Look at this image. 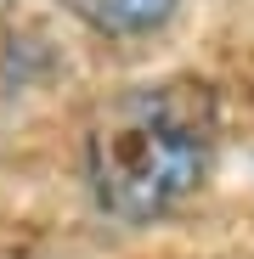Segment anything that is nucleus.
<instances>
[{"instance_id": "f257e3e1", "label": "nucleus", "mask_w": 254, "mask_h": 259, "mask_svg": "<svg viewBox=\"0 0 254 259\" xmlns=\"http://www.w3.org/2000/svg\"><path fill=\"white\" fill-rule=\"evenodd\" d=\"M215 113L198 84H130L85 130V186L102 220L158 226L209 175Z\"/></svg>"}, {"instance_id": "f03ea898", "label": "nucleus", "mask_w": 254, "mask_h": 259, "mask_svg": "<svg viewBox=\"0 0 254 259\" xmlns=\"http://www.w3.org/2000/svg\"><path fill=\"white\" fill-rule=\"evenodd\" d=\"M57 6L102 39H153L175 23L181 0H57Z\"/></svg>"}, {"instance_id": "7ed1b4c3", "label": "nucleus", "mask_w": 254, "mask_h": 259, "mask_svg": "<svg viewBox=\"0 0 254 259\" xmlns=\"http://www.w3.org/2000/svg\"><path fill=\"white\" fill-rule=\"evenodd\" d=\"M0 12H6V0H0Z\"/></svg>"}]
</instances>
